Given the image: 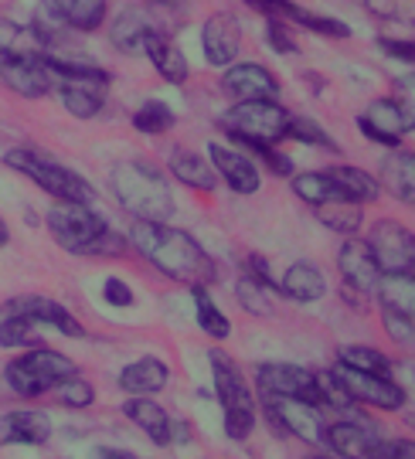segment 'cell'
I'll return each mask as SVG.
<instances>
[{
	"instance_id": "obj_1",
	"label": "cell",
	"mask_w": 415,
	"mask_h": 459,
	"mask_svg": "<svg viewBox=\"0 0 415 459\" xmlns=\"http://www.w3.org/2000/svg\"><path fill=\"white\" fill-rule=\"evenodd\" d=\"M130 246L157 273H164L174 282H184L187 290L191 286H212L218 279L215 259L198 246V238H191L181 229H170L167 221H134Z\"/></svg>"
},
{
	"instance_id": "obj_2",
	"label": "cell",
	"mask_w": 415,
	"mask_h": 459,
	"mask_svg": "<svg viewBox=\"0 0 415 459\" xmlns=\"http://www.w3.org/2000/svg\"><path fill=\"white\" fill-rule=\"evenodd\" d=\"M48 231L58 246L72 255H92V259H117L126 252V238L109 229L92 204H72L58 201L48 212Z\"/></svg>"
},
{
	"instance_id": "obj_3",
	"label": "cell",
	"mask_w": 415,
	"mask_h": 459,
	"mask_svg": "<svg viewBox=\"0 0 415 459\" xmlns=\"http://www.w3.org/2000/svg\"><path fill=\"white\" fill-rule=\"evenodd\" d=\"M113 195L136 221H167L174 214L170 184L147 160H123L113 167Z\"/></svg>"
},
{
	"instance_id": "obj_4",
	"label": "cell",
	"mask_w": 415,
	"mask_h": 459,
	"mask_svg": "<svg viewBox=\"0 0 415 459\" xmlns=\"http://www.w3.org/2000/svg\"><path fill=\"white\" fill-rule=\"evenodd\" d=\"M208 361H212L218 405H221V415H225V436L232 443H242L255 429V394L249 392V381L242 375V368L225 351H212Z\"/></svg>"
},
{
	"instance_id": "obj_5",
	"label": "cell",
	"mask_w": 415,
	"mask_h": 459,
	"mask_svg": "<svg viewBox=\"0 0 415 459\" xmlns=\"http://www.w3.org/2000/svg\"><path fill=\"white\" fill-rule=\"evenodd\" d=\"M4 164L21 170L24 178H31L45 195H51L55 201H72V204H96V191L92 184L79 178L75 170L62 167L58 160L45 157L41 150L34 147H14L4 153Z\"/></svg>"
},
{
	"instance_id": "obj_6",
	"label": "cell",
	"mask_w": 415,
	"mask_h": 459,
	"mask_svg": "<svg viewBox=\"0 0 415 459\" xmlns=\"http://www.w3.org/2000/svg\"><path fill=\"white\" fill-rule=\"evenodd\" d=\"M72 375H79L75 361L58 354V351H48V347H31L28 354H21V358H14L4 368V381L21 398L48 394L55 385H62Z\"/></svg>"
},
{
	"instance_id": "obj_7",
	"label": "cell",
	"mask_w": 415,
	"mask_h": 459,
	"mask_svg": "<svg viewBox=\"0 0 415 459\" xmlns=\"http://www.w3.org/2000/svg\"><path fill=\"white\" fill-rule=\"evenodd\" d=\"M221 130L232 136L235 143H280L290 130V113L276 99H249L235 102L229 113L221 116Z\"/></svg>"
},
{
	"instance_id": "obj_8",
	"label": "cell",
	"mask_w": 415,
	"mask_h": 459,
	"mask_svg": "<svg viewBox=\"0 0 415 459\" xmlns=\"http://www.w3.org/2000/svg\"><path fill=\"white\" fill-rule=\"evenodd\" d=\"M367 246L375 252V263L388 279H409L415 282V235L395 218L375 221L367 235Z\"/></svg>"
},
{
	"instance_id": "obj_9",
	"label": "cell",
	"mask_w": 415,
	"mask_h": 459,
	"mask_svg": "<svg viewBox=\"0 0 415 459\" xmlns=\"http://www.w3.org/2000/svg\"><path fill=\"white\" fill-rule=\"evenodd\" d=\"M255 385L259 394H276V398H293V402H307V405H320L324 409V394H320V375L310 368L286 361H266L255 368Z\"/></svg>"
},
{
	"instance_id": "obj_10",
	"label": "cell",
	"mask_w": 415,
	"mask_h": 459,
	"mask_svg": "<svg viewBox=\"0 0 415 459\" xmlns=\"http://www.w3.org/2000/svg\"><path fill=\"white\" fill-rule=\"evenodd\" d=\"M263 411L280 432L297 436L307 446L327 443V419L320 405H307V402H293V398H276V394H263Z\"/></svg>"
},
{
	"instance_id": "obj_11",
	"label": "cell",
	"mask_w": 415,
	"mask_h": 459,
	"mask_svg": "<svg viewBox=\"0 0 415 459\" xmlns=\"http://www.w3.org/2000/svg\"><path fill=\"white\" fill-rule=\"evenodd\" d=\"M341 388L354 398V405H367V409H378V411H399L405 405V388L395 385L392 377H378V375H365V371H354L348 364H333L327 368Z\"/></svg>"
},
{
	"instance_id": "obj_12",
	"label": "cell",
	"mask_w": 415,
	"mask_h": 459,
	"mask_svg": "<svg viewBox=\"0 0 415 459\" xmlns=\"http://www.w3.org/2000/svg\"><path fill=\"white\" fill-rule=\"evenodd\" d=\"M0 82L24 99H41L51 92L55 75L38 51H7L0 58Z\"/></svg>"
},
{
	"instance_id": "obj_13",
	"label": "cell",
	"mask_w": 415,
	"mask_h": 459,
	"mask_svg": "<svg viewBox=\"0 0 415 459\" xmlns=\"http://www.w3.org/2000/svg\"><path fill=\"white\" fill-rule=\"evenodd\" d=\"M337 269H341V279L348 286V293H378V282H382V269L375 263V252L365 238H344L341 248H337Z\"/></svg>"
},
{
	"instance_id": "obj_14",
	"label": "cell",
	"mask_w": 415,
	"mask_h": 459,
	"mask_svg": "<svg viewBox=\"0 0 415 459\" xmlns=\"http://www.w3.org/2000/svg\"><path fill=\"white\" fill-rule=\"evenodd\" d=\"M246 4H249L252 11L266 14L269 21H282V24H290V28H307V31L324 34V38H348L350 34V28L344 21L316 14V11H307V7H299L293 0H246Z\"/></svg>"
},
{
	"instance_id": "obj_15",
	"label": "cell",
	"mask_w": 415,
	"mask_h": 459,
	"mask_svg": "<svg viewBox=\"0 0 415 459\" xmlns=\"http://www.w3.org/2000/svg\"><path fill=\"white\" fill-rule=\"evenodd\" d=\"M4 313H14V316H28L34 320L38 327L45 324V327H55L58 333H65V337H85V327L68 313V307H62L58 299H48V296H14V299H7L4 303Z\"/></svg>"
},
{
	"instance_id": "obj_16",
	"label": "cell",
	"mask_w": 415,
	"mask_h": 459,
	"mask_svg": "<svg viewBox=\"0 0 415 459\" xmlns=\"http://www.w3.org/2000/svg\"><path fill=\"white\" fill-rule=\"evenodd\" d=\"M208 160H212L215 174L232 187L235 195H255L259 191L263 174H259V167H255V160H252L246 150L208 143Z\"/></svg>"
},
{
	"instance_id": "obj_17",
	"label": "cell",
	"mask_w": 415,
	"mask_h": 459,
	"mask_svg": "<svg viewBox=\"0 0 415 459\" xmlns=\"http://www.w3.org/2000/svg\"><path fill=\"white\" fill-rule=\"evenodd\" d=\"M221 89L235 99V102H249V99H276L282 92L280 79L259 62H235L229 72L221 75Z\"/></svg>"
},
{
	"instance_id": "obj_18",
	"label": "cell",
	"mask_w": 415,
	"mask_h": 459,
	"mask_svg": "<svg viewBox=\"0 0 415 459\" xmlns=\"http://www.w3.org/2000/svg\"><path fill=\"white\" fill-rule=\"evenodd\" d=\"M378 429L365 415H350L344 422H327V449L337 459H371V446L378 443Z\"/></svg>"
},
{
	"instance_id": "obj_19",
	"label": "cell",
	"mask_w": 415,
	"mask_h": 459,
	"mask_svg": "<svg viewBox=\"0 0 415 459\" xmlns=\"http://www.w3.org/2000/svg\"><path fill=\"white\" fill-rule=\"evenodd\" d=\"M51 439V419L45 411L14 409L0 415V446H45Z\"/></svg>"
},
{
	"instance_id": "obj_20",
	"label": "cell",
	"mask_w": 415,
	"mask_h": 459,
	"mask_svg": "<svg viewBox=\"0 0 415 459\" xmlns=\"http://www.w3.org/2000/svg\"><path fill=\"white\" fill-rule=\"evenodd\" d=\"M238 45H242V34H238V28H235V21L229 14H215L204 21V28H201V48H204L208 65L215 68L235 65Z\"/></svg>"
},
{
	"instance_id": "obj_21",
	"label": "cell",
	"mask_w": 415,
	"mask_h": 459,
	"mask_svg": "<svg viewBox=\"0 0 415 459\" xmlns=\"http://www.w3.org/2000/svg\"><path fill=\"white\" fill-rule=\"evenodd\" d=\"M123 415L134 422L153 446H170L174 443V419L167 415V409L160 402H153L150 394H134L126 398Z\"/></svg>"
},
{
	"instance_id": "obj_22",
	"label": "cell",
	"mask_w": 415,
	"mask_h": 459,
	"mask_svg": "<svg viewBox=\"0 0 415 459\" xmlns=\"http://www.w3.org/2000/svg\"><path fill=\"white\" fill-rule=\"evenodd\" d=\"M358 130L365 133L371 143L399 150L402 136H405V123H402L399 106H395L392 99H375V102L367 106V113L358 119Z\"/></svg>"
},
{
	"instance_id": "obj_23",
	"label": "cell",
	"mask_w": 415,
	"mask_h": 459,
	"mask_svg": "<svg viewBox=\"0 0 415 459\" xmlns=\"http://www.w3.org/2000/svg\"><path fill=\"white\" fill-rule=\"evenodd\" d=\"M51 21L65 24L72 31H96L106 21L109 0H41Z\"/></svg>"
},
{
	"instance_id": "obj_24",
	"label": "cell",
	"mask_w": 415,
	"mask_h": 459,
	"mask_svg": "<svg viewBox=\"0 0 415 459\" xmlns=\"http://www.w3.org/2000/svg\"><path fill=\"white\" fill-rule=\"evenodd\" d=\"M106 85H109V79H62L58 96L72 116L92 119V116H99L102 102H106Z\"/></svg>"
},
{
	"instance_id": "obj_25",
	"label": "cell",
	"mask_w": 415,
	"mask_h": 459,
	"mask_svg": "<svg viewBox=\"0 0 415 459\" xmlns=\"http://www.w3.org/2000/svg\"><path fill=\"white\" fill-rule=\"evenodd\" d=\"M378 184H382L395 201L415 208V153H409V150H392V153L385 157Z\"/></svg>"
},
{
	"instance_id": "obj_26",
	"label": "cell",
	"mask_w": 415,
	"mask_h": 459,
	"mask_svg": "<svg viewBox=\"0 0 415 459\" xmlns=\"http://www.w3.org/2000/svg\"><path fill=\"white\" fill-rule=\"evenodd\" d=\"M167 381H170V368L167 361L160 358H140V361L126 364L123 371H119V388L130 394H157L167 388Z\"/></svg>"
},
{
	"instance_id": "obj_27",
	"label": "cell",
	"mask_w": 415,
	"mask_h": 459,
	"mask_svg": "<svg viewBox=\"0 0 415 459\" xmlns=\"http://www.w3.org/2000/svg\"><path fill=\"white\" fill-rule=\"evenodd\" d=\"M143 55H147L153 68L160 72V79L167 82L181 85L187 82V75H191V68H187V58H184V51L170 41V34L167 31H153L147 38V45H143Z\"/></svg>"
},
{
	"instance_id": "obj_28",
	"label": "cell",
	"mask_w": 415,
	"mask_h": 459,
	"mask_svg": "<svg viewBox=\"0 0 415 459\" xmlns=\"http://www.w3.org/2000/svg\"><path fill=\"white\" fill-rule=\"evenodd\" d=\"M153 31H164L147 11H123V14L113 21V45H117L123 55H143V45Z\"/></svg>"
},
{
	"instance_id": "obj_29",
	"label": "cell",
	"mask_w": 415,
	"mask_h": 459,
	"mask_svg": "<svg viewBox=\"0 0 415 459\" xmlns=\"http://www.w3.org/2000/svg\"><path fill=\"white\" fill-rule=\"evenodd\" d=\"M280 293H286L290 299H297V303H316L320 296L327 293V279H324V273L316 265L297 263L282 273Z\"/></svg>"
},
{
	"instance_id": "obj_30",
	"label": "cell",
	"mask_w": 415,
	"mask_h": 459,
	"mask_svg": "<svg viewBox=\"0 0 415 459\" xmlns=\"http://www.w3.org/2000/svg\"><path fill=\"white\" fill-rule=\"evenodd\" d=\"M170 174L181 184H187V187L204 191V195H212L218 184L215 167L208 164L204 157H198V153H191V150H174L170 153Z\"/></svg>"
},
{
	"instance_id": "obj_31",
	"label": "cell",
	"mask_w": 415,
	"mask_h": 459,
	"mask_svg": "<svg viewBox=\"0 0 415 459\" xmlns=\"http://www.w3.org/2000/svg\"><path fill=\"white\" fill-rule=\"evenodd\" d=\"M333 178V184L341 187V195L348 197V201H358V204H367V201H375V197L382 195V184L375 174H367L365 167H354V164H337L327 170Z\"/></svg>"
},
{
	"instance_id": "obj_32",
	"label": "cell",
	"mask_w": 415,
	"mask_h": 459,
	"mask_svg": "<svg viewBox=\"0 0 415 459\" xmlns=\"http://www.w3.org/2000/svg\"><path fill=\"white\" fill-rule=\"evenodd\" d=\"M314 212H316V218L324 221V229L337 231V235H344V238H354V235L361 231V225H365V204L348 201V197L327 201V204H320Z\"/></svg>"
},
{
	"instance_id": "obj_33",
	"label": "cell",
	"mask_w": 415,
	"mask_h": 459,
	"mask_svg": "<svg viewBox=\"0 0 415 459\" xmlns=\"http://www.w3.org/2000/svg\"><path fill=\"white\" fill-rule=\"evenodd\" d=\"M337 361L354 368V371H365V375H378V377H392L395 371V361L382 354L378 347H367V344H348L337 351Z\"/></svg>"
},
{
	"instance_id": "obj_34",
	"label": "cell",
	"mask_w": 415,
	"mask_h": 459,
	"mask_svg": "<svg viewBox=\"0 0 415 459\" xmlns=\"http://www.w3.org/2000/svg\"><path fill=\"white\" fill-rule=\"evenodd\" d=\"M191 299H195V316H198V327L212 337V341H225L232 333L229 316L218 310V303L208 296V286H191Z\"/></svg>"
},
{
	"instance_id": "obj_35",
	"label": "cell",
	"mask_w": 415,
	"mask_h": 459,
	"mask_svg": "<svg viewBox=\"0 0 415 459\" xmlns=\"http://www.w3.org/2000/svg\"><path fill=\"white\" fill-rule=\"evenodd\" d=\"M293 191H297L299 201H307V204H314V208L327 204V201H337V197H344L327 170H307V174H297V178H293Z\"/></svg>"
},
{
	"instance_id": "obj_36",
	"label": "cell",
	"mask_w": 415,
	"mask_h": 459,
	"mask_svg": "<svg viewBox=\"0 0 415 459\" xmlns=\"http://www.w3.org/2000/svg\"><path fill=\"white\" fill-rule=\"evenodd\" d=\"M286 136L297 140V143H307V147H320V150H327V153H341V143H337L316 119H310V116H290V130H286Z\"/></svg>"
},
{
	"instance_id": "obj_37",
	"label": "cell",
	"mask_w": 415,
	"mask_h": 459,
	"mask_svg": "<svg viewBox=\"0 0 415 459\" xmlns=\"http://www.w3.org/2000/svg\"><path fill=\"white\" fill-rule=\"evenodd\" d=\"M174 123L177 119L170 113V106L160 102V99H150V102H143L134 113V130L147 133V136H160V133L174 130Z\"/></svg>"
},
{
	"instance_id": "obj_38",
	"label": "cell",
	"mask_w": 415,
	"mask_h": 459,
	"mask_svg": "<svg viewBox=\"0 0 415 459\" xmlns=\"http://www.w3.org/2000/svg\"><path fill=\"white\" fill-rule=\"evenodd\" d=\"M38 324L28 316H14V313H4L0 320V347H38Z\"/></svg>"
},
{
	"instance_id": "obj_39",
	"label": "cell",
	"mask_w": 415,
	"mask_h": 459,
	"mask_svg": "<svg viewBox=\"0 0 415 459\" xmlns=\"http://www.w3.org/2000/svg\"><path fill=\"white\" fill-rule=\"evenodd\" d=\"M378 310H382V324H385V330H388V337H392L395 344H412L415 341L412 313H405L402 307L388 303V299H378Z\"/></svg>"
},
{
	"instance_id": "obj_40",
	"label": "cell",
	"mask_w": 415,
	"mask_h": 459,
	"mask_svg": "<svg viewBox=\"0 0 415 459\" xmlns=\"http://www.w3.org/2000/svg\"><path fill=\"white\" fill-rule=\"evenodd\" d=\"M48 394H55V402H62L65 409H89V405L96 402V388L79 375L65 377V381H62V385H55Z\"/></svg>"
},
{
	"instance_id": "obj_41",
	"label": "cell",
	"mask_w": 415,
	"mask_h": 459,
	"mask_svg": "<svg viewBox=\"0 0 415 459\" xmlns=\"http://www.w3.org/2000/svg\"><path fill=\"white\" fill-rule=\"evenodd\" d=\"M238 147L249 150L252 160H263L272 178H290V174H293V160H290L286 153H280L272 143H238Z\"/></svg>"
},
{
	"instance_id": "obj_42",
	"label": "cell",
	"mask_w": 415,
	"mask_h": 459,
	"mask_svg": "<svg viewBox=\"0 0 415 459\" xmlns=\"http://www.w3.org/2000/svg\"><path fill=\"white\" fill-rule=\"evenodd\" d=\"M365 7L382 21H399L415 28V0H365Z\"/></svg>"
},
{
	"instance_id": "obj_43",
	"label": "cell",
	"mask_w": 415,
	"mask_h": 459,
	"mask_svg": "<svg viewBox=\"0 0 415 459\" xmlns=\"http://www.w3.org/2000/svg\"><path fill=\"white\" fill-rule=\"evenodd\" d=\"M235 296H238V303H242L252 316H269V313H272V307H269V290H263L259 282H252L249 276L238 279Z\"/></svg>"
},
{
	"instance_id": "obj_44",
	"label": "cell",
	"mask_w": 415,
	"mask_h": 459,
	"mask_svg": "<svg viewBox=\"0 0 415 459\" xmlns=\"http://www.w3.org/2000/svg\"><path fill=\"white\" fill-rule=\"evenodd\" d=\"M392 92H395V96H392V102L399 106L402 123H405V133H412L415 130V72L402 75Z\"/></svg>"
},
{
	"instance_id": "obj_45",
	"label": "cell",
	"mask_w": 415,
	"mask_h": 459,
	"mask_svg": "<svg viewBox=\"0 0 415 459\" xmlns=\"http://www.w3.org/2000/svg\"><path fill=\"white\" fill-rule=\"evenodd\" d=\"M266 45L272 51H280V55H297L299 45L293 31H290V24H282V21H269L266 24Z\"/></svg>"
},
{
	"instance_id": "obj_46",
	"label": "cell",
	"mask_w": 415,
	"mask_h": 459,
	"mask_svg": "<svg viewBox=\"0 0 415 459\" xmlns=\"http://www.w3.org/2000/svg\"><path fill=\"white\" fill-rule=\"evenodd\" d=\"M371 459H415V439H378Z\"/></svg>"
},
{
	"instance_id": "obj_47",
	"label": "cell",
	"mask_w": 415,
	"mask_h": 459,
	"mask_svg": "<svg viewBox=\"0 0 415 459\" xmlns=\"http://www.w3.org/2000/svg\"><path fill=\"white\" fill-rule=\"evenodd\" d=\"M102 299L109 303V307H117V310H126V307H134V290L123 282V279H106L102 282Z\"/></svg>"
},
{
	"instance_id": "obj_48",
	"label": "cell",
	"mask_w": 415,
	"mask_h": 459,
	"mask_svg": "<svg viewBox=\"0 0 415 459\" xmlns=\"http://www.w3.org/2000/svg\"><path fill=\"white\" fill-rule=\"evenodd\" d=\"M242 276H249L252 282H259L263 290H280V282L272 279V269H269V263L263 259V255H249V259H246V269H242Z\"/></svg>"
},
{
	"instance_id": "obj_49",
	"label": "cell",
	"mask_w": 415,
	"mask_h": 459,
	"mask_svg": "<svg viewBox=\"0 0 415 459\" xmlns=\"http://www.w3.org/2000/svg\"><path fill=\"white\" fill-rule=\"evenodd\" d=\"M378 48L385 55H392V58H402V62H409L415 65V41H399V38H382L378 41Z\"/></svg>"
},
{
	"instance_id": "obj_50",
	"label": "cell",
	"mask_w": 415,
	"mask_h": 459,
	"mask_svg": "<svg viewBox=\"0 0 415 459\" xmlns=\"http://www.w3.org/2000/svg\"><path fill=\"white\" fill-rule=\"evenodd\" d=\"M92 459H136V456L123 453V449H109V446H102V449H96V456Z\"/></svg>"
},
{
	"instance_id": "obj_51",
	"label": "cell",
	"mask_w": 415,
	"mask_h": 459,
	"mask_svg": "<svg viewBox=\"0 0 415 459\" xmlns=\"http://www.w3.org/2000/svg\"><path fill=\"white\" fill-rule=\"evenodd\" d=\"M7 242H11V229H7V221L0 218V248L7 246Z\"/></svg>"
},
{
	"instance_id": "obj_52",
	"label": "cell",
	"mask_w": 415,
	"mask_h": 459,
	"mask_svg": "<svg viewBox=\"0 0 415 459\" xmlns=\"http://www.w3.org/2000/svg\"><path fill=\"white\" fill-rule=\"evenodd\" d=\"M150 4H160V7H181L184 0H150Z\"/></svg>"
},
{
	"instance_id": "obj_53",
	"label": "cell",
	"mask_w": 415,
	"mask_h": 459,
	"mask_svg": "<svg viewBox=\"0 0 415 459\" xmlns=\"http://www.w3.org/2000/svg\"><path fill=\"white\" fill-rule=\"evenodd\" d=\"M307 459H337V456H331V453H314V456H307Z\"/></svg>"
},
{
	"instance_id": "obj_54",
	"label": "cell",
	"mask_w": 415,
	"mask_h": 459,
	"mask_svg": "<svg viewBox=\"0 0 415 459\" xmlns=\"http://www.w3.org/2000/svg\"><path fill=\"white\" fill-rule=\"evenodd\" d=\"M409 375H412V381H415V361H409Z\"/></svg>"
}]
</instances>
